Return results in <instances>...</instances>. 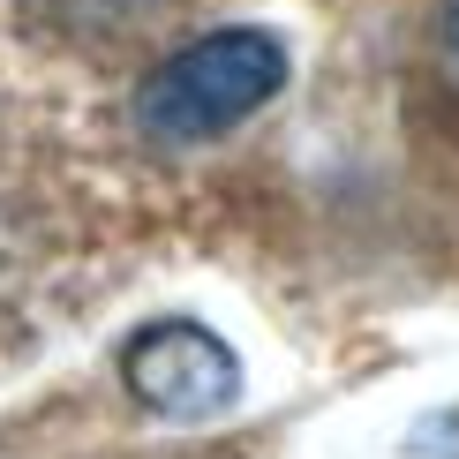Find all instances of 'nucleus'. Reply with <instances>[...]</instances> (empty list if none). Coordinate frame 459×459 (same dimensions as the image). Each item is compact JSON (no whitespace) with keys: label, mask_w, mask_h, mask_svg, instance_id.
Wrapping results in <instances>:
<instances>
[{"label":"nucleus","mask_w":459,"mask_h":459,"mask_svg":"<svg viewBox=\"0 0 459 459\" xmlns=\"http://www.w3.org/2000/svg\"><path fill=\"white\" fill-rule=\"evenodd\" d=\"M286 83V46L272 30H212L166 53L136 91V128L151 143H212L241 128Z\"/></svg>","instance_id":"nucleus-1"},{"label":"nucleus","mask_w":459,"mask_h":459,"mask_svg":"<svg viewBox=\"0 0 459 459\" xmlns=\"http://www.w3.org/2000/svg\"><path fill=\"white\" fill-rule=\"evenodd\" d=\"M121 377L159 422H219L241 399L234 347H226L219 332H204V324H188V316L143 324V332L128 339V354H121Z\"/></svg>","instance_id":"nucleus-2"},{"label":"nucleus","mask_w":459,"mask_h":459,"mask_svg":"<svg viewBox=\"0 0 459 459\" xmlns=\"http://www.w3.org/2000/svg\"><path fill=\"white\" fill-rule=\"evenodd\" d=\"M445 30H452V53H459V0H452V8H445Z\"/></svg>","instance_id":"nucleus-3"}]
</instances>
